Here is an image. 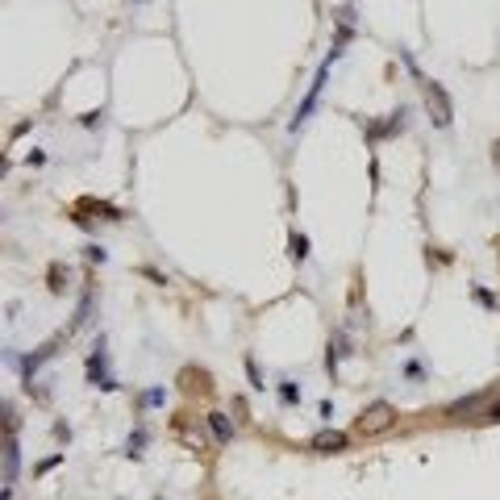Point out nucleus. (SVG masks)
<instances>
[{
    "label": "nucleus",
    "mask_w": 500,
    "mask_h": 500,
    "mask_svg": "<svg viewBox=\"0 0 500 500\" xmlns=\"http://www.w3.org/2000/svg\"><path fill=\"white\" fill-rule=\"evenodd\" d=\"M492 417H497V421H500V405H497V413H492Z\"/></svg>",
    "instance_id": "39448f33"
},
{
    "label": "nucleus",
    "mask_w": 500,
    "mask_h": 500,
    "mask_svg": "<svg viewBox=\"0 0 500 500\" xmlns=\"http://www.w3.org/2000/svg\"><path fill=\"white\" fill-rule=\"evenodd\" d=\"M392 426V409L388 405H371L363 417H359V430L363 434H380V430H388Z\"/></svg>",
    "instance_id": "f257e3e1"
},
{
    "label": "nucleus",
    "mask_w": 500,
    "mask_h": 500,
    "mask_svg": "<svg viewBox=\"0 0 500 500\" xmlns=\"http://www.w3.org/2000/svg\"><path fill=\"white\" fill-rule=\"evenodd\" d=\"M342 446H346V434H338V430H325V434L313 438V451H325V455H330V451H342Z\"/></svg>",
    "instance_id": "f03ea898"
},
{
    "label": "nucleus",
    "mask_w": 500,
    "mask_h": 500,
    "mask_svg": "<svg viewBox=\"0 0 500 500\" xmlns=\"http://www.w3.org/2000/svg\"><path fill=\"white\" fill-rule=\"evenodd\" d=\"M4 467H8V476H13V467H17V446L8 442V451H4Z\"/></svg>",
    "instance_id": "20e7f679"
},
{
    "label": "nucleus",
    "mask_w": 500,
    "mask_h": 500,
    "mask_svg": "<svg viewBox=\"0 0 500 500\" xmlns=\"http://www.w3.org/2000/svg\"><path fill=\"white\" fill-rule=\"evenodd\" d=\"M209 426H213L217 442H229V438H234V426L225 421V413H209Z\"/></svg>",
    "instance_id": "7ed1b4c3"
}]
</instances>
